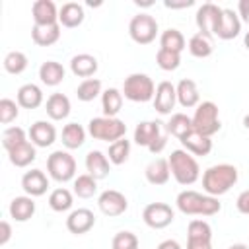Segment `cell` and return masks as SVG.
<instances>
[{
    "instance_id": "1",
    "label": "cell",
    "mask_w": 249,
    "mask_h": 249,
    "mask_svg": "<svg viewBox=\"0 0 249 249\" xmlns=\"http://www.w3.org/2000/svg\"><path fill=\"white\" fill-rule=\"evenodd\" d=\"M237 167L231 163H216L210 165L204 173H202V189L206 195L210 196H222L226 195L235 183H237Z\"/></svg>"
},
{
    "instance_id": "2",
    "label": "cell",
    "mask_w": 249,
    "mask_h": 249,
    "mask_svg": "<svg viewBox=\"0 0 249 249\" xmlns=\"http://www.w3.org/2000/svg\"><path fill=\"white\" fill-rule=\"evenodd\" d=\"M175 204L179 208V212L187 214V216H214L222 210V204L216 196L210 195H202L196 191H181L175 198Z\"/></svg>"
},
{
    "instance_id": "3",
    "label": "cell",
    "mask_w": 249,
    "mask_h": 249,
    "mask_svg": "<svg viewBox=\"0 0 249 249\" xmlns=\"http://www.w3.org/2000/svg\"><path fill=\"white\" fill-rule=\"evenodd\" d=\"M167 161H169V171L179 185L187 187V185H193L198 181V177H200L198 161L187 150H173L169 154Z\"/></svg>"
},
{
    "instance_id": "4",
    "label": "cell",
    "mask_w": 249,
    "mask_h": 249,
    "mask_svg": "<svg viewBox=\"0 0 249 249\" xmlns=\"http://www.w3.org/2000/svg\"><path fill=\"white\" fill-rule=\"evenodd\" d=\"M88 134L95 140L113 144V142L124 138L126 124H124V121H121L117 117H93L88 123Z\"/></svg>"
},
{
    "instance_id": "5",
    "label": "cell",
    "mask_w": 249,
    "mask_h": 249,
    "mask_svg": "<svg viewBox=\"0 0 249 249\" xmlns=\"http://www.w3.org/2000/svg\"><path fill=\"white\" fill-rule=\"evenodd\" d=\"M193 119V128L198 132V134H204V136H212L216 134L220 128H222V123H220V111H218V105L214 101H200L195 109V115L191 117Z\"/></svg>"
},
{
    "instance_id": "6",
    "label": "cell",
    "mask_w": 249,
    "mask_h": 249,
    "mask_svg": "<svg viewBox=\"0 0 249 249\" xmlns=\"http://www.w3.org/2000/svg\"><path fill=\"white\" fill-rule=\"evenodd\" d=\"M134 142L148 148L152 154H160L167 144V136L161 132L160 121H142L134 128Z\"/></svg>"
},
{
    "instance_id": "7",
    "label": "cell",
    "mask_w": 249,
    "mask_h": 249,
    "mask_svg": "<svg viewBox=\"0 0 249 249\" xmlns=\"http://www.w3.org/2000/svg\"><path fill=\"white\" fill-rule=\"evenodd\" d=\"M154 93H156V86H154V80H152L148 74L134 72V74H130V76L124 78L123 95H124L128 101L146 103V101L154 99Z\"/></svg>"
},
{
    "instance_id": "8",
    "label": "cell",
    "mask_w": 249,
    "mask_h": 249,
    "mask_svg": "<svg viewBox=\"0 0 249 249\" xmlns=\"http://www.w3.org/2000/svg\"><path fill=\"white\" fill-rule=\"evenodd\" d=\"M47 171H49L51 179H54L58 183L72 181V179H76V160L66 150H54L47 158Z\"/></svg>"
},
{
    "instance_id": "9",
    "label": "cell",
    "mask_w": 249,
    "mask_h": 249,
    "mask_svg": "<svg viewBox=\"0 0 249 249\" xmlns=\"http://www.w3.org/2000/svg\"><path fill=\"white\" fill-rule=\"evenodd\" d=\"M158 31H160L158 21H156V18L150 16V14H142V12H140V14H136V16L130 19V23H128V35H130V39H132L134 43H138V45H150L152 41H156Z\"/></svg>"
},
{
    "instance_id": "10",
    "label": "cell",
    "mask_w": 249,
    "mask_h": 249,
    "mask_svg": "<svg viewBox=\"0 0 249 249\" xmlns=\"http://www.w3.org/2000/svg\"><path fill=\"white\" fill-rule=\"evenodd\" d=\"M142 220L152 230H163L175 220V212L165 202H150L142 210Z\"/></svg>"
},
{
    "instance_id": "11",
    "label": "cell",
    "mask_w": 249,
    "mask_h": 249,
    "mask_svg": "<svg viewBox=\"0 0 249 249\" xmlns=\"http://www.w3.org/2000/svg\"><path fill=\"white\" fill-rule=\"evenodd\" d=\"M187 249H212V228L206 220H191L187 228Z\"/></svg>"
},
{
    "instance_id": "12",
    "label": "cell",
    "mask_w": 249,
    "mask_h": 249,
    "mask_svg": "<svg viewBox=\"0 0 249 249\" xmlns=\"http://www.w3.org/2000/svg\"><path fill=\"white\" fill-rule=\"evenodd\" d=\"M222 12H224V8H220L218 4H214V2H204V4L196 10V18H195L198 31L216 35L218 27H220Z\"/></svg>"
},
{
    "instance_id": "13",
    "label": "cell",
    "mask_w": 249,
    "mask_h": 249,
    "mask_svg": "<svg viewBox=\"0 0 249 249\" xmlns=\"http://www.w3.org/2000/svg\"><path fill=\"white\" fill-rule=\"evenodd\" d=\"M97 206H99V210H101L105 216L115 218V216H121V214L126 212L128 200H126V196H124L121 191L107 189V191H103V193L97 196Z\"/></svg>"
},
{
    "instance_id": "14",
    "label": "cell",
    "mask_w": 249,
    "mask_h": 249,
    "mask_svg": "<svg viewBox=\"0 0 249 249\" xmlns=\"http://www.w3.org/2000/svg\"><path fill=\"white\" fill-rule=\"evenodd\" d=\"M154 109L160 115H171L175 103H177V89L171 82L163 80L156 86V93H154Z\"/></svg>"
},
{
    "instance_id": "15",
    "label": "cell",
    "mask_w": 249,
    "mask_h": 249,
    "mask_svg": "<svg viewBox=\"0 0 249 249\" xmlns=\"http://www.w3.org/2000/svg\"><path fill=\"white\" fill-rule=\"evenodd\" d=\"M95 226V216L89 208H76L66 218V230L74 235L88 233Z\"/></svg>"
},
{
    "instance_id": "16",
    "label": "cell",
    "mask_w": 249,
    "mask_h": 249,
    "mask_svg": "<svg viewBox=\"0 0 249 249\" xmlns=\"http://www.w3.org/2000/svg\"><path fill=\"white\" fill-rule=\"evenodd\" d=\"M21 189L29 196H43L49 189V177L41 169H29L21 177Z\"/></svg>"
},
{
    "instance_id": "17",
    "label": "cell",
    "mask_w": 249,
    "mask_h": 249,
    "mask_svg": "<svg viewBox=\"0 0 249 249\" xmlns=\"http://www.w3.org/2000/svg\"><path fill=\"white\" fill-rule=\"evenodd\" d=\"M31 16H33L35 25L58 23V8L53 0H35L31 6Z\"/></svg>"
},
{
    "instance_id": "18",
    "label": "cell",
    "mask_w": 249,
    "mask_h": 249,
    "mask_svg": "<svg viewBox=\"0 0 249 249\" xmlns=\"http://www.w3.org/2000/svg\"><path fill=\"white\" fill-rule=\"evenodd\" d=\"M29 140L37 148H49L56 140V128L49 121H35L29 128Z\"/></svg>"
},
{
    "instance_id": "19",
    "label": "cell",
    "mask_w": 249,
    "mask_h": 249,
    "mask_svg": "<svg viewBox=\"0 0 249 249\" xmlns=\"http://www.w3.org/2000/svg\"><path fill=\"white\" fill-rule=\"evenodd\" d=\"M239 31H241V19H239L237 12H233L231 8H224L222 19H220V27L216 31V37L224 39V41H230V39L237 37Z\"/></svg>"
},
{
    "instance_id": "20",
    "label": "cell",
    "mask_w": 249,
    "mask_h": 249,
    "mask_svg": "<svg viewBox=\"0 0 249 249\" xmlns=\"http://www.w3.org/2000/svg\"><path fill=\"white\" fill-rule=\"evenodd\" d=\"M177 103L185 109H193L200 103V93H198V88H196V82L191 80V78H183L177 86Z\"/></svg>"
},
{
    "instance_id": "21",
    "label": "cell",
    "mask_w": 249,
    "mask_h": 249,
    "mask_svg": "<svg viewBox=\"0 0 249 249\" xmlns=\"http://www.w3.org/2000/svg\"><path fill=\"white\" fill-rule=\"evenodd\" d=\"M86 169H88V173L93 177V179H105L107 175H109V171H111V161H109V158L103 154V152H99V150H91V152H88L86 154Z\"/></svg>"
},
{
    "instance_id": "22",
    "label": "cell",
    "mask_w": 249,
    "mask_h": 249,
    "mask_svg": "<svg viewBox=\"0 0 249 249\" xmlns=\"http://www.w3.org/2000/svg\"><path fill=\"white\" fill-rule=\"evenodd\" d=\"M99 64H97V58L93 54H88V53H80V54H74L72 60H70V70L74 76L78 78H91L95 72H97Z\"/></svg>"
},
{
    "instance_id": "23",
    "label": "cell",
    "mask_w": 249,
    "mask_h": 249,
    "mask_svg": "<svg viewBox=\"0 0 249 249\" xmlns=\"http://www.w3.org/2000/svg\"><path fill=\"white\" fill-rule=\"evenodd\" d=\"M144 175H146V181L150 185H165L171 177V171H169V161L165 158H156L152 160L146 169H144Z\"/></svg>"
},
{
    "instance_id": "24",
    "label": "cell",
    "mask_w": 249,
    "mask_h": 249,
    "mask_svg": "<svg viewBox=\"0 0 249 249\" xmlns=\"http://www.w3.org/2000/svg\"><path fill=\"white\" fill-rule=\"evenodd\" d=\"M84 18H86L84 6L78 4V2H66V4H62L60 10H58V23H60L62 27H68V29L82 25Z\"/></svg>"
},
{
    "instance_id": "25",
    "label": "cell",
    "mask_w": 249,
    "mask_h": 249,
    "mask_svg": "<svg viewBox=\"0 0 249 249\" xmlns=\"http://www.w3.org/2000/svg\"><path fill=\"white\" fill-rule=\"evenodd\" d=\"M60 23L53 25H35L31 27V39L37 47H51L60 39Z\"/></svg>"
},
{
    "instance_id": "26",
    "label": "cell",
    "mask_w": 249,
    "mask_h": 249,
    "mask_svg": "<svg viewBox=\"0 0 249 249\" xmlns=\"http://www.w3.org/2000/svg\"><path fill=\"white\" fill-rule=\"evenodd\" d=\"M189 53L196 58H206L214 53V35L210 33H202V31H196L195 35H191L189 39Z\"/></svg>"
},
{
    "instance_id": "27",
    "label": "cell",
    "mask_w": 249,
    "mask_h": 249,
    "mask_svg": "<svg viewBox=\"0 0 249 249\" xmlns=\"http://www.w3.org/2000/svg\"><path fill=\"white\" fill-rule=\"evenodd\" d=\"M8 212H10V216H12L16 222H27V220L33 218V214H35V200H33V196L23 195V196L12 198Z\"/></svg>"
},
{
    "instance_id": "28",
    "label": "cell",
    "mask_w": 249,
    "mask_h": 249,
    "mask_svg": "<svg viewBox=\"0 0 249 249\" xmlns=\"http://www.w3.org/2000/svg\"><path fill=\"white\" fill-rule=\"evenodd\" d=\"M18 105L23 109H37L43 103V89L37 84H23L16 93Z\"/></svg>"
},
{
    "instance_id": "29",
    "label": "cell",
    "mask_w": 249,
    "mask_h": 249,
    "mask_svg": "<svg viewBox=\"0 0 249 249\" xmlns=\"http://www.w3.org/2000/svg\"><path fill=\"white\" fill-rule=\"evenodd\" d=\"M70 109H72L70 99L64 93H53L45 103V111L53 121H64L70 115Z\"/></svg>"
},
{
    "instance_id": "30",
    "label": "cell",
    "mask_w": 249,
    "mask_h": 249,
    "mask_svg": "<svg viewBox=\"0 0 249 249\" xmlns=\"http://www.w3.org/2000/svg\"><path fill=\"white\" fill-rule=\"evenodd\" d=\"M179 142L183 144V150H187L193 156H208L212 152V140L204 134H198L196 130H193Z\"/></svg>"
},
{
    "instance_id": "31",
    "label": "cell",
    "mask_w": 249,
    "mask_h": 249,
    "mask_svg": "<svg viewBox=\"0 0 249 249\" xmlns=\"http://www.w3.org/2000/svg\"><path fill=\"white\" fill-rule=\"evenodd\" d=\"M64 76H66V70L56 60H47V62H43L39 66V78H41V82L45 86L54 88V86H58L64 80Z\"/></svg>"
},
{
    "instance_id": "32",
    "label": "cell",
    "mask_w": 249,
    "mask_h": 249,
    "mask_svg": "<svg viewBox=\"0 0 249 249\" xmlns=\"http://www.w3.org/2000/svg\"><path fill=\"white\" fill-rule=\"evenodd\" d=\"M35 148H37V146L27 140V142L16 146L14 150H10V152H8V158H10L12 165H16V167H27V165H29L31 161H35V158H37V150H35Z\"/></svg>"
},
{
    "instance_id": "33",
    "label": "cell",
    "mask_w": 249,
    "mask_h": 249,
    "mask_svg": "<svg viewBox=\"0 0 249 249\" xmlns=\"http://www.w3.org/2000/svg\"><path fill=\"white\" fill-rule=\"evenodd\" d=\"M165 130L169 134H173L177 140H183L187 134H191L195 128H193V119L185 113H173L171 119L167 121L165 124Z\"/></svg>"
},
{
    "instance_id": "34",
    "label": "cell",
    "mask_w": 249,
    "mask_h": 249,
    "mask_svg": "<svg viewBox=\"0 0 249 249\" xmlns=\"http://www.w3.org/2000/svg\"><path fill=\"white\" fill-rule=\"evenodd\" d=\"M101 109L103 117H117L123 109V91L117 88H107L101 93Z\"/></svg>"
},
{
    "instance_id": "35",
    "label": "cell",
    "mask_w": 249,
    "mask_h": 249,
    "mask_svg": "<svg viewBox=\"0 0 249 249\" xmlns=\"http://www.w3.org/2000/svg\"><path fill=\"white\" fill-rule=\"evenodd\" d=\"M86 134H88V130H86L82 124H78V123H68V124H64V128H62V144H64L68 150H76V148H80V146L86 142Z\"/></svg>"
},
{
    "instance_id": "36",
    "label": "cell",
    "mask_w": 249,
    "mask_h": 249,
    "mask_svg": "<svg viewBox=\"0 0 249 249\" xmlns=\"http://www.w3.org/2000/svg\"><path fill=\"white\" fill-rule=\"evenodd\" d=\"M187 47V41L183 37V33L175 27H169L165 31H161L160 35V49H167L173 53H183V49Z\"/></svg>"
},
{
    "instance_id": "37",
    "label": "cell",
    "mask_w": 249,
    "mask_h": 249,
    "mask_svg": "<svg viewBox=\"0 0 249 249\" xmlns=\"http://www.w3.org/2000/svg\"><path fill=\"white\" fill-rule=\"evenodd\" d=\"M72 204H74V196H72V193H70L68 189H64V187H58V189H54V191L49 195V206H51L54 212H66V210L72 208Z\"/></svg>"
},
{
    "instance_id": "38",
    "label": "cell",
    "mask_w": 249,
    "mask_h": 249,
    "mask_svg": "<svg viewBox=\"0 0 249 249\" xmlns=\"http://www.w3.org/2000/svg\"><path fill=\"white\" fill-rule=\"evenodd\" d=\"M72 187H74V195L78 198H91L97 193V179H93L89 173H84L74 179Z\"/></svg>"
},
{
    "instance_id": "39",
    "label": "cell",
    "mask_w": 249,
    "mask_h": 249,
    "mask_svg": "<svg viewBox=\"0 0 249 249\" xmlns=\"http://www.w3.org/2000/svg\"><path fill=\"white\" fill-rule=\"evenodd\" d=\"M130 156V140L126 138H121L113 144H109V152H107V158L113 165H123Z\"/></svg>"
},
{
    "instance_id": "40",
    "label": "cell",
    "mask_w": 249,
    "mask_h": 249,
    "mask_svg": "<svg viewBox=\"0 0 249 249\" xmlns=\"http://www.w3.org/2000/svg\"><path fill=\"white\" fill-rule=\"evenodd\" d=\"M27 64H29V60H27L25 53H21V51H10L4 56V70L8 74L18 76V74H21L27 68Z\"/></svg>"
},
{
    "instance_id": "41",
    "label": "cell",
    "mask_w": 249,
    "mask_h": 249,
    "mask_svg": "<svg viewBox=\"0 0 249 249\" xmlns=\"http://www.w3.org/2000/svg\"><path fill=\"white\" fill-rule=\"evenodd\" d=\"M101 80L97 78H88L84 82H80V86L76 88V95L80 101H93L97 95H101Z\"/></svg>"
},
{
    "instance_id": "42",
    "label": "cell",
    "mask_w": 249,
    "mask_h": 249,
    "mask_svg": "<svg viewBox=\"0 0 249 249\" xmlns=\"http://www.w3.org/2000/svg\"><path fill=\"white\" fill-rule=\"evenodd\" d=\"M23 142H27V134H25V130L21 126H8L2 132V146H4L6 152L14 150L16 146H19Z\"/></svg>"
},
{
    "instance_id": "43",
    "label": "cell",
    "mask_w": 249,
    "mask_h": 249,
    "mask_svg": "<svg viewBox=\"0 0 249 249\" xmlns=\"http://www.w3.org/2000/svg\"><path fill=\"white\" fill-rule=\"evenodd\" d=\"M156 62L161 70L165 72H171V70H177L179 64H181V53H173V51H167V49H158L156 53Z\"/></svg>"
},
{
    "instance_id": "44",
    "label": "cell",
    "mask_w": 249,
    "mask_h": 249,
    "mask_svg": "<svg viewBox=\"0 0 249 249\" xmlns=\"http://www.w3.org/2000/svg\"><path fill=\"white\" fill-rule=\"evenodd\" d=\"M19 115V105L18 101L10 99V97H2L0 99V123L2 124H10L12 121H16Z\"/></svg>"
},
{
    "instance_id": "45",
    "label": "cell",
    "mask_w": 249,
    "mask_h": 249,
    "mask_svg": "<svg viewBox=\"0 0 249 249\" xmlns=\"http://www.w3.org/2000/svg\"><path fill=\"white\" fill-rule=\"evenodd\" d=\"M113 249H138V237L132 231H119L111 241Z\"/></svg>"
},
{
    "instance_id": "46",
    "label": "cell",
    "mask_w": 249,
    "mask_h": 249,
    "mask_svg": "<svg viewBox=\"0 0 249 249\" xmlns=\"http://www.w3.org/2000/svg\"><path fill=\"white\" fill-rule=\"evenodd\" d=\"M235 206H237V210L241 214L249 216V189L243 191V193H239V196L235 198Z\"/></svg>"
},
{
    "instance_id": "47",
    "label": "cell",
    "mask_w": 249,
    "mask_h": 249,
    "mask_svg": "<svg viewBox=\"0 0 249 249\" xmlns=\"http://www.w3.org/2000/svg\"><path fill=\"white\" fill-rule=\"evenodd\" d=\"M12 237V226L8 220H2L0 222V245H6Z\"/></svg>"
},
{
    "instance_id": "48",
    "label": "cell",
    "mask_w": 249,
    "mask_h": 249,
    "mask_svg": "<svg viewBox=\"0 0 249 249\" xmlns=\"http://www.w3.org/2000/svg\"><path fill=\"white\" fill-rule=\"evenodd\" d=\"M237 16L241 21L249 23V0H239L237 4Z\"/></svg>"
},
{
    "instance_id": "49",
    "label": "cell",
    "mask_w": 249,
    "mask_h": 249,
    "mask_svg": "<svg viewBox=\"0 0 249 249\" xmlns=\"http://www.w3.org/2000/svg\"><path fill=\"white\" fill-rule=\"evenodd\" d=\"M158 249H181V245H179L175 239H163V241L158 245Z\"/></svg>"
},
{
    "instance_id": "50",
    "label": "cell",
    "mask_w": 249,
    "mask_h": 249,
    "mask_svg": "<svg viewBox=\"0 0 249 249\" xmlns=\"http://www.w3.org/2000/svg\"><path fill=\"white\" fill-rule=\"evenodd\" d=\"M187 6H193V0H187V2H181V4H173V2H165V8H187Z\"/></svg>"
},
{
    "instance_id": "51",
    "label": "cell",
    "mask_w": 249,
    "mask_h": 249,
    "mask_svg": "<svg viewBox=\"0 0 249 249\" xmlns=\"http://www.w3.org/2000/svg\"><path fill=\"white\" fill-rule=\"evenodd\" d=\"M228 249H249L245 243H233V245H230Z\"/></svg>"
},
{
    "instance_id": "52",
    "label": "cell",
    "mask_w": 249,
    "mask_h": 249,
    "mask_svg": "<svg viewBox=\"0 0 249 249\" xmlns=\"http://www.w3.org/2000/svg\"><path fill=\"white\" fill-rule=\"evenodd\" d=\"M243 45H245V49L249 51V31L245 33V37H243Z\"/></svg>"
},
{
    "instance_id": "53",
    "label": "cell",
    "mask_w": 249,
    "mask_h": 249,
    "mask_svg": "<svg viewBox=\"0 0 249 249\" xmlns=\"http://www.w3.org/2000/svg\"><path fill=\"white\" fill-rule=\"evenodd\" d=\"M243 126H245V128L249 130V113H247V115L243 117Z\"/></svg>"
}]
</instances>
